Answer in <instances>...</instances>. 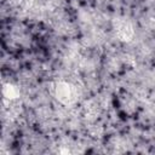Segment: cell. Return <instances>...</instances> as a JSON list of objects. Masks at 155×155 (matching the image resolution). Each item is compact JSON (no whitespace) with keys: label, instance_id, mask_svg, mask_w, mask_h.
Returning <instances> with one entry per match:
<instances>
[{"label":"cell","instance_id":"obj_1","mask_svg":"<svg viewBox=\"0 0 155 155\" xmlns=\"http://www.w3.org/2000/svg\"><path fill=\"white\" fill-rule=\"evenodd\" d=\"M58 97H59V99H63V98L70 99L73 97V92H71V90L69 88V86L67 84L64 85V87L58 85V87H57V98Z\"/></svg>","mask_w":155,"mask_h":155}]
</instances>
